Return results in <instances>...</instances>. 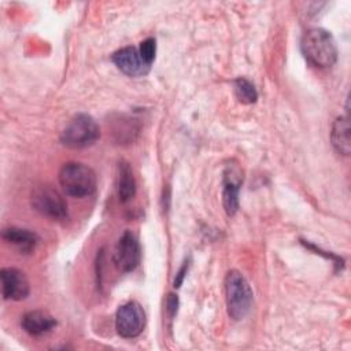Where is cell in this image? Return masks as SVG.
<instances>
[{"label": "cell", "instance_id": "5", "mask_svg": "<svg viewBox=\"0 0 351 351\" xmlns=\"http://www.w3.org/2000/svg\"><path fill=\"white\" fill-rule=\"evenodd\" d=\"M145 326V313L140 303L130 300L118 307L115 313V329L123 339L137 337Z\"/></svg>", "mask_w": 351, "mask_h": 351}, {"label": "cell", "instance_id": "10", "mask_svg": "<svg viewBox=\"0 0 351 351\" xmlns=\"http://www.w3.org/2000/svg\"><path fill=\"white\" fill-rule=\"evenodd\" d=\"M243 176L236 165H228L222 178V204L225 213L232 217L239 210V192L241 186Z\"/></svg>", "mask_w": 351, "mask_h": 351}, {"label": "cell", "instance_id": "14", "mask_svg": "<svg viewBox=\"0 0 351 351\" xmlns=\"http://www.w3.org/2000/svg\"><path fill=\"white\" fill-rule=\"evenodd\" d=\"M118 197L121 203L130 202L136 195V180L133 170L126 160H121L118 165Z\"/></svg>", "mask_w": 351, "mask_h": 351}, {"label": "cell", "instance_id": "17", "mask_svg": "<svg viewBox=\"0 0 351 351\" xmlns=\"http://www.w3.org/2000/svg\"><path fill=\"white\" fill-rule=\"evenodd\" d=\"M166 306H167L166 308H167V313H169L170 318H173L176 315V313H177V308H178V298H177V295L169 293Z\"/></svg>", "mask_w": 351, "mask_h": 351}, {"label": "cell", "instance_id": "1", "mask_svg": "<svg viewBox=\"0 0 351 351\" xmlns=\"http://www.w3.org/2000/svg\"><path fill=\"white\" fill-rule=\"evenodd\" d=\"M302 52L308 63L315 67H330L337 60V45L333 36L321 27L307 30L300 43Z\"/></svg>", "mask_w": 351, "mask_h": 351}, {"label": "cell", "instance_id": "13", "mask_svg": "<svg viewBox=\"0 0 351 351\" xmlns=\"http://www.w3.org/2000/svg\"><path fill=\"white\" fill-rule=\"evenodd\" d=\"M330 143L339 154L344 156L350 155L351 140H350V123L347 117H339L333 122L332 130H330Z\"/></svg>", "mask_w": 351, "mask_h": 351}, {"label": "cell", "instance_id": "8", "mask_svg": "<svg viewBox=\"0 0 351 351\" xmlns=\"http://www.w3.org/2000/svg\"><path fill=\"white\" fill-rule=\"evenodd\" d=\"M1 293L5 300H22L27 298L30 285L23 271L16 267H3L0 270Z\"/></svg>", "mask_w": 351, "mask_h": 351}, {"label": "cell", "instance_id": "3", "mask_svg": "<svg viewBox=\"0 0 351 351\" xmlns=\"http://www.w3.org/2000/svg\"><path fill=\"white\" fill-rule=\"evenodd\" d=\"M226 310L230 318L243 319L252 306V289L239 270H230L225 277Z\"/></svg>", "mask_w": 351, "mask_h": 351}, {"label": "cell", "instance_id": "6", "mask_svg": "<svg viewBox=\"0 0 351 351\" xmlns=\"http://www.w3.org/2000/svg\"><path fill=\"white\" fill-rule=\"evenodd\" d=\"M32 206L40 214L51 219H64L67 217V204L62 195L48 186H37L32 193Z\"/></svg>", "mask_w": 351, "mask_h": 351}, {"label": "cell", "instance_id": "7", "mask_svg": "<svg viewBox=\"0 0 351 351\" xmlns=\"http://www.w3.org/2000/svg\"><path fill=\"white\" fill-rule=\"evenodd\" d=\"M114 262L125 273L134 270L140 263V244L130 230H125L119 237L114 252Z\"/></svg>", "mask_w": 351, "mask_h": 351}, {"label": "cell", "instance_id": "9", "mask_svg": "<svg viewBox=\"0 0 351 351\" xmlns=\"http://www.w3.org/2000/svg\"><path fill=\"white\" fill-rule=\"evenodd\" d=\"M111 60L123 74L129 77H143L148 74L151 66L144 62L138 48L123 47L111 55Z\"/></svg>", "mask_w": 351, "mask_h": 351}, {"label": "cell", "instance_id": "16", "mask_svg": "<svg viewBox=\"0 0 351 351\" xmlns=\"http://www.w3.org/2000/svg\"><path fill=\"white\" fill-rule=\"evenodd\" d=\"M138 52H140L141 58L144 59V62L151 66L154 59H155V53H156V41H155V38L149 37V38L144 40L138 47Z\"/></svg>", "mask_w": 351, "mask_h": 351}, {"label": "cell", "instance_id": "2", "mask_svg": "<svg viewBox=\"0 0 351 351\" xmlns=\"http://www.w3.org/2000/svg\"><path fill=\"white\" fill-rule=\"evenodd\" d=\"M59 184L71 197H86L96 191L95 171L81 162H67L59 170Z\"/></svg>", "mask_w": 351, "mask_h": 351}, {"label": "cell", "instance_id": "18", "mask_svg": "<svg viewBox=\"0 0 351 351\" xmlns=\"http://www.w3.org/2000/svg\"><path fill=\"white\" fill-rule=\"evenodd\" d=\"M186 269H188V265H186V262H185V263L182 265V267L180 269V271L177 273L176 278H174V287H176V288H178V287L182 284L184 277H185V273H186Z\"/></svg>", "mask_w": 351, "mask_h": 351}, {"label": "cell", "instance_id": "4", "mask_svg": "<svg viewBox=\"0 0 351 351\" xmlns=\"http://www.w3.org/2000/svg\"><path fill=\"white\" fill-rule=\"evenodd\" d=\"M100 138V128L95 118L88 114H77L70 119L60 134V143L73 149L93 145Z\"/></svg>", "mask_w": 351, "mask_h": 351}, {"label": "cell", "instance_id": "15", "mask_svg": "<svg viewBox=\"0 0 351 351\" xmlns=\"http://www.w3.org/2000/svg\"><path fill=\"white\" fill-rule=\"evenodd\" d=\"M233 88H234V95L239 99V101H241L244 104H251V103L256 101V99H258L256 88L247 78H244V77L236 78L233 82Z\"/></svg>", "mask_w": 351, "mask_h": 351}, {"label": "cell", "instance_id": "11", "mask_svg": "<svg viewBox=\"0 0 351 351\" xmlns=\"http://www.w3.org/2000/svg\"><path fill=\"white\" fill-rule=\"evenodd\" d=\"M21 326L26 333L32 336H40L52 330L56 326V319L45 311L32 310L22 315Z\"/></svg>", "mask_w": 351, "mask_h": 351}, {"label": "cell", "instance_id": "12", "mask_svg": "<svg viewBox=\"0 0 351 351\" xmlns=\"http://www.w3.org/2000/svg\"><path fill=\"white\" fill-rule=\"evenodd\" d=\"M5 243L14 245L21 254H30L38 244V236L34 232L22 228H5L1 233Z\"/></svg>", "mask_w": 351, "mask_h": 351}]
</instances>
